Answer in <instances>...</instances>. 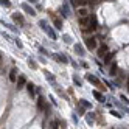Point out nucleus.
Returning a JSON list of instances; mask_svg holds the SVG:
<instances>
[{
  "mask_svg": "<svg viewBox=\"0 0 129 129\" xmlns=\"http://www.w3.org/2000/svg\"><path fill=\"white\" fill-rule=\"evenodd\" d=\"M106 54H107V47H106L104 44L100 45V48H98V56H100V58H104Z\"/></svg>",
  "mask_w": 129,
  "mask_h": 129,
  "instance_id": "nucleus-5",
  "label": "nucleus"
},
{
  "mask_svg": "<svg viewBox=\"0 0 129 129\" xmlns=\"http://www.w3.org/2000/svg\"><path fill=\"white\" fill-rule=\"evenodd\" d=\"M86 45H87V48H90V50L96 48V39L95 38H86Z\"/></svg>",
  "mask_w": 129,
  "mask_h": 129,
  "instance_id": "nucleus-2",
  "label": "nucleus"
},
{
  "mask_svg": "<svg viewBox=\"0 0 129 129\" xmlns=\"http://www.w3.org/2000/svg\"><path fill=\"white\" fill-rule=\"evenodd\" d=\"M13 20L14 22H17L19 25H25V20H23V16L20 14V13H14L13 14Z\"/></svg>",
  "mask_w": 129,
  "mask_h": 129,
  "instance_id": "nucleus-3",
  "label": "nucleus"
},
{
  "mask_svg": "<svg viewBox=\"0 0 129 129\" xmlns=\"http://www.w3.org/2000/svg\"><path fill=\"white\" fill-rule=\"evenodd\" d=\"M0 61H2V54H0Z\"/></svg>",
  "mask_w": 129,
  "mask_h": 129,
  "instance_id": "nucleus-33",
  "label": "nucleus"
},
{
  "mask_svg": "<svg viewBox=\"0 0 129 129\" xmlns=\"http://www.w3.org/2000/svg\"><path fill=\"white\" fill-rule=\"evenodd\" d=\"M16 44H17V47H22V42L19 39H16Z\"/></svg>",
  "mask_w": 129,
  "mask_h": 129,
  "instance_id": "nucleus-29",
  "label": "nucleus"
},
{
  "mask_svg": "<svg viewBox=\"0 0 129 129\" xmlns=\"http://www.w3.org/2000/svg\"><path fill=\"white\" fill-rule=\"evenodd\" d=\"M79 103H81L82 106H84V107H92V106H90V103H87L86 100H79Z\"/></svg>",
  "mask_w": 129,
  "mask_h": 129,
  "instance_id": "nucleus-22",
  "label": "nucleus"
},
{
  "mask_svg": "<svg viewBox=\"0 0 129 129\" xmlns=\"http://www.w3.org/2000/svg\"><path fill=\"white\" fill-rule=\"evenodd\" d=\"M23 86H26V79H25V76H19L17 78V90L22 89Z\"/></svg>",
  "mask_w": 129,
  "mask_h": 129,
  "instance_id": "nucleus-7",
  "label": "nucleus"
},
{
  "mask_svg": "<svg viewBox=\"0 0 129 129\" xmlns=\"http://www.w3.org/2000/svg\"><path fill=\"white\" fill-rule=\"evenodd\" d=\"M120 98H121V100H123V101H124V103H129V100H127V98H126V96H124V95H121V96H120Z\"/></svg>",
  "mask_w": 129,
  "mask_h": 129,
  "instance_id": "nucleus-28",
  "label": "nucleus"
},
{
  "mask_svg": "<svg viewBox=\"0 0 129 129\" xmlns=\"http://www.w3.org/2000/svg\"><path fill=\"white\" fill-rule=\"evenodd\" d=\"M45 76H47V79H48L50 82H54V78L51 76V73H48V72H45Z\"/></svg>",
  "mask_w": 129,
  "mask_h": 129,
  "instance_id": "nucleus-20",
  "label": "nucleus"
},
{
  "mask_svg": "<svg viewBox=\"0 0 129 129\" xmlns=\"http://www.w3.org/2000/svg\"><path fill=\"white\" fill-rule=\"evenodd\" d=\"M73 81H75V84H76V86H81V81H79L76 76H73Z\"/></svg>",
  "mask_w": 129,
  "mask_h": 129,
  "instance_id": "nucleus-27",
  "label": "nucleus"
},
{
  "mask_svg": "<svg viewBox=\"0 0 129 129\" xmlns=\"http://www.w3.org/2000/svg\"><path fill=\"white\" fill-rule=\"evenodd\" d=\"M87 79L92 82V84H95V86H100V81H98V78H96V76H93V75H87Z\"/></svg>",
  "mask_w": 129,
  "mask_h": 129,
  "instance_id": "nucleus-12",
  "label": "nucleus"
},
{
  "mask_svg": "<svg viewBox=\"0 0 129 129\" xmlns=\"http://www.w3.org/2000/svg\"><path fill=\"white\" fill-rule=\"evenodd\" d=\"M22 10H23L25 13H28L30 16H36V11L33 10V8H31L28 3H22Z\"/></svg>",
  "mask_w": 129,
  "mask_h": 129,
  "instance_id": "nucleus-4",
  "label": "nucleus"
},
{
  "mask_svg": "<svg viewBox=\"0 0 129 129\" xmlns=\"http://www.w3.org/2000/svg\"><path fill=\"white\" fill-rule=\"evenodd\" d=\"M26 90H28V93L31 95V96H34V84H33V82H26Z\"/></svg>",
  "mask_w": 129,
  "mask_h": 129,
  "instance_id": "nucleus-9",
  "label": "nucleus"
},
{
  "mask_svg": "<svg viewBox=\"0 0 129 129\" xmlns=\"http://www.w3.org/2000/svg\"><path fill=\"white\" fill-rule=\"evenodd\" d=\"M73 50H75V53H76V54H79V56H84V53H86V51H84V48H82L79 44H75V45H73Z\"/></svg>",
  "mask_w": 129,
  "mask_h": 129,
  "instance_id": "nucleus-6",
  "label": "nucleus"
},
{
  "mask_svg": "<svg viewBox=\"0 0 129 129\" xmlns=\"http://www.w3.org/2000/svg\"><path fill=\"white\" fill-rule=\"evenodd\" d=\"M115 72H117V66L114 64V66H112V69H110V75H115Z\"/></svg>",
  "mask_w": 129,
  "mask_h": 129,
  "instance_id": "nucleus-26",
  "label": "nucleus"
},
{
  "mask_svg": "<svg viewBox=\"0 0 129 129\" xmlns=\"http://www.w3.org/2000/svg\"><path fill=\"white\" fill-rule=\"evenodd\" d=\"M87 23H90V19H87V17H81L79 19V25L81 26H86Z\"/></svg>",
  "mask_w": 129,
  "mask_h": 129,
  "instance_id": "nucleus-15",
  "label": "nucleus"
},
{
  "mask_svg": "<svg viewBox=\"0 0 129 129\" xmlns=\"http://www.w3.org/2000/svg\"><path fill=\"white\" fill-rule=\"evenodd\" d=\"M53 23H54V26H56L58 30H61V28H62V22H61V19H59V17L53 16Z\"/></svg>",
  "mask_w": 129,
  "mask_h": 129,
  "instance_id": "nucleus-8",
  "label": "nucleus"
},
{
  "mask_svg": "<svg viewBox=\"0 0 129 129\" xmlns=\"http://www.w3.org/2000/svg\"><path fill=\"white\" fill-rule=\"evenodd\" d=\"M39 26H41V28H42L45 33H47V34H48V38H50V39H53V41H56V39H58V36H56V33H54V30H53L51 26H50L47 22H45V20H39Z\"/></svg>",
  "mask_w": 129,
  "mask_h": 129,
  "instance_id": "nucleus-1",
  "label": "nucleus"
},
{
  "mask_svg": "<svg viewBox=\"0 0 129 129\" xmlns=\"http://www.w3.org/2000/svg\"><path fill=\"white\" fill-rule=\"evenodd\" d=\"M93 96H95V98H96L98 101H104V96L101 95V93H100L98 90H93Z\"/></svg>",
  "mask_w": 129,
  "mask_h": 129,
  "instance_id": "nucleus-16",
  "label": "nucleus"
},
{
  "mask_svg": "<svg viewBox=\"0 0 129 129\" xmlns=\"http://www.w3.org/2000/svg\"><path fill=\"white\" fill-rule=\"evenodd\" d=\"M53 58H54V59H58V61L62 62V64H67V58L64 56V54H53Z\"/></svg>",
  "mask_w": 129,
  "mask_h": 129,
  "instance_id": "nucleus-11",
  "label": "nucleus"
},
{
  "mask_svg": "<svg viewBox=\"0 0 129 129\" xmlns=\"http://www.w3.org/2000/svg\"><path fill=\"white\" fill-rule=\"evenodd\" d=\"M62 38H64V42H66V44H70L72 42V38H70V36H67V34H64Z\"/></svg>",
  "mask_w": 129,
  "mask_h": 129,
  "instance_id": "nucleus-21",
  "label": "nucleus"
},
{
  "mask_svg": "<svg viewBox=\"0 0 129 129\" xmlns=\"http://www.w3.org/2000/svg\"><path fill=\"white\" fill-rule=\"evenodd\" d=\"M0 5H3V6H10V0H0Z\"/></svg>",
  "mask_w": 129,
  "mask_h": 129,
  "instance_id": "nucleus-23",
  "label": "nucleus"
},
{
  "mask_svg": "<svg viewBox=\"0 0 129 129\" xmlns=\"http://www.w3.org/2000/svg\"><path fill=\"white\" fill-rule=\"evenodd\" d=\"M28 66H30L31 69H36V64H34V61H33V59H28Z\"/></svg>",
  "mask_w": 129,
  "mask_h": 129,
  "instance_id": "nucleus-24",
  "label": "nucleus"
},
{
  "mask_svg": "<svg viewBox=\"0 0 129 129\" xmlns=\"http://www.w3.org/2000/svg\"><path fill=\"white\" fill-rule=\"evenodd\" d=\"M87 13H89L87 10H84V8H81V10L78 11V16H81V17H86V16H87Z\"/></svg>",
  "mask_w": 129,
  "mask_h": 129,
  "instance_id": "nucleus-18",
  "label": "nucleus"
},
{
  "mask_svg": "<svg viewBox=\"0 0 129 129\" xmlns=\"http://www.w3.org/2000/svg\"><path fill=\"white\" fill-rule=\"evenodd\" d=\"M127 89H129V78H127Z\"/></svg>",
  "mask_w": 129,
  "mask_h": 129,
  "instance_id": "nucleus-32",
  "label": "nucleus"
},
{
  "mask_svg": "<svg viewBox=\"0 0 129 129\" xmlns=\"http://www.w3.org/2000/svg\"><path fill=\"white\" fill-rule=\"evenodd\" d=\"M114 56H115V51H112V53H107V54H106V56L103 58V59H104V64H107V62H109L110 59H112Z\"/></svg>",
  "mask_w": 129,
  "mask_h": 129,
  "instance_id": "nucleus-14",
  "label": "nucleus"
},
{
  "mask_svg": "<svg viewBox=\"0 0 129 129\" xmlns=\"http://www.w3.org/2000/svg\"><path fill=\"white\" fill-rule=\"evenodd\" d=\"M38 106H39L41 109H42V107L45 106V101H44V98H42V96H39V101H38Z\"/></svg>",
  "mask_w": 129,
  "mask_h": 129,
  "instance_id": "nucleus-19",
  "label": "nucleus"
},
{
  "mask_svg": "<svg viewBox=\"0 0 129 129\" xmlns=\"http://www.w3.org/2000/svg\"><path fill=\"white\" fill-rule=\"evenodd\" d=\"M72 3L75 5V6H84V5L87 3V0H73Z\"/></svg>",
  "mask_w": 129,
  "mask_h": 129,
  "instance_id": "nucleus-13",
  "label": "nucleus"
},
{
  "mask_svg": "<svg viewBox=\"0 0 129 129\" xmlns=\"http://www.w3.org/2000/svg\"><path fill=\"white\" fill-rule=\"evenodd\" d=\"M61 13H62L64 17L69 16V8H67V5H62V6H61Z\"/></svg>",
  "mask_w": 129,
  "mask_h": 129,
  "instance_id": "nucleus-17",
  "label": "nucleus"
},
{
  "mask_svg": "<svg viewBox=\"0 0 129 129\" xmlns=\"http://www.w3.org/2000/svg\"><path fill=\"white\" fill-rule=\"evenodd\" d=\"M10 81H11V82H16V81H17V70H16V69H13V70L10 72Z\"/></svg>",
  "mask_w": 129,
  "mask_h": 129,
  "instance_id": "nucleus-10",
  "label": "nucleus"
},
{
  "mask_svg": "<svg viewBox=\"0 0 129 129\" xmlns=\"http://www.w3.org/2000/svg\"><path fill=\"white\" fill-rule=\"evenodd\" d=\"M110 112H112V115H114V117H117V118H121V114H118L117 110H110Z\"/></svg>",
  "mask_w": 129,
  "mask_h": 129,
  "instance_id": "nucleus-25",
  "label": "nucleus"
},
{
  "mask_svg": "<svg viewBox=\"0 0 129 129\" xmlns=\"http://www.w3.org/2000/svg\"><path fill=\"white\" fill-rule=\"evenodd\" d=\"M28 2H31V3H38V0H28Z\"/></svg>",
  "mask_w": 129,
  "mask_h": 129,
  "instance_id": "nucleus-31",
  "label": "nucleus"
},
{
  "mask_svg": "<svg viewBox=\"0 0 129 129\" xmlns=\"http://www.w3.org/2000/svg\"><path fill=\"white\" fill-rule=\"evenodd\" d=\"M53 129H58V124L56 123H53Z\"/></svg>",
  "mask_w": 129,
  "mask_h": 129,
  "instance_id": "nucleus-30",
  "label": "nucleus"
}]
</instances>
